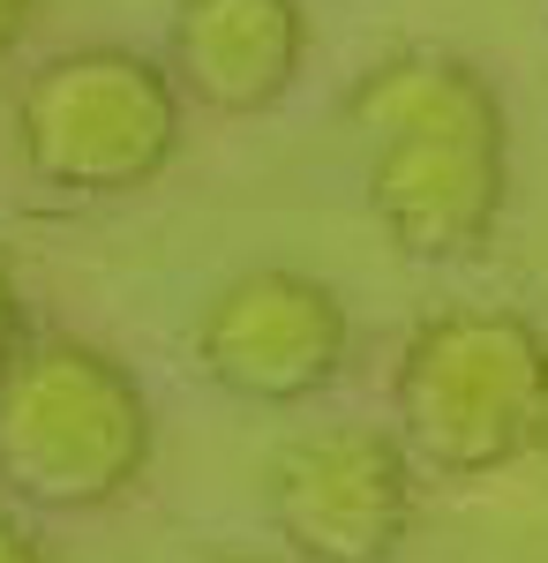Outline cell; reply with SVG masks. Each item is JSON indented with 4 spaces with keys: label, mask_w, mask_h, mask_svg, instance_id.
<instances>
[{
    "label": "cell",
    "mask_w": 548,
    "mask_h": 563,
    "mask_svg": "<svg viewBox=\"0 0 548 563\" xmlns=\"http://www.w3.org/2000/svg\"><path fill=\"white\" fill-rule=\"evenodd\" d=\"M151 398L90 339L31 331L0 368V496L23 511H106L151 466Z\"/></svg>",
    "instance_id": "obj_1"
},
{
    "label": "cell",
    "mask_w": 548,
    "mask_h": 563,
    "mask_svg": "<svg viewBox=\"0 0 548 563\" xmlns=\"http://www.w3.org/2000/svg\"><path fill=\"white\" fill-rule=\"evenodd\" d=\"M391 406L421 474H504L548 443V331L518 308H436L406 331Z\"/></svg>",
    "instance_id": "obj_2"
},
{
    "label": "cell",
    "mask_w": 548,
    "mask_h": 563,
    "mask_svg": "<svg viewBox=\"0 0 548 563\" xmlns=\"http://www.w3.org/2000/svg\"><path fill=\"white\" fill-rule=\"evenodd\" d=\"M180 84L135 45H76L31 68L15 158L53 196H135L180 151Z\"/></svg>",
    "instance_id": "obj_3"
},
{
    "label": "cell",
    "mask_w": 548,
    "mask_h": 563,
    "mask_svg": "<svg viewBox=\"0 0 548 563\" xmlns=\"http://www.w3.org/2000/svg\"><path fill=\"white\" fill-rule=\"evenodd\" d=\"M263 504L300 563H391L414 541L421 466L398 429L331 421L271 451Z\"/></svg>",
    "instance_id": "obj_4"
},
{
    "label": "cell",
    "mask_w": 548,
    "mask_h": 563,
    "mask_svg": "<svg viewBox=\"0 0 548 563\" xmlns=\"http://www.w3.org/2000/svg\"><path fill=\"white\" fill-rule=\"evenodd\" d=\"M196 361L241 406H308L353 361V316L316 271L255 263L196 316Z\"/></svg>",
    "instance_id": "obj_5"
},
{
    "label": "cell",
    "mask_w": 548,
    "mask_h": 563,
    "mask_svg": "<svg viewBox=\"0 0 548 563\" xmlns=\"http://www.w3.org/2000/svg\"><path fill=\"white\" fill-rule=\"evenodd\" d=\"M361 196L398 256L473 263L511 196V135H383Z\"/></svg>",
    "instance_id": "obj_6"
},
{
    "label": "cell",
    "mask_w": 548,
    "mask_h": 563,
    "mask_svg": "<svg viewBox=\"0 0 548 563\" xmlns=\"http://www.w3.org/2000/svg\"><path fill=\"white\" fill-rule=\"evenodd\" d=\"M308 8L300 0H180L166 23V76L188 106L255 121L300 84Z\"/></svg>",
    "instance_id": "obj_7"
},
{
    "label": "cell",
    "mask_w": 548,
    "mask_h": 563,
    "mask_svg": "<svg viewBox=\"0 0 548 563\" xmlns=\"http://www.w3.org/2000/svg\"><path fill=\"white\" fill-rule=\"evenodd\" d=\"M346 121L361 135H511L496 84L459 53H391L346 90Z\"/></svg>",
    "instance_id": "obj_8"
},
{
    "label": "cell",
    "mask_w": 548,
    "mask_h": 563,
    "mask_svg": "<svg viewBox=\"0 0 548 563\" xmlns=\"http://www.w3.org/2000/svg\"><path fill=\"white\" fill-rule=\"evenodd\" d=\"M31 331H23V301H15V278H8V263H0V368L15 361V346H23Z\"/></svg>",
    "instance_id": "obj_9"
},
{
    "label": "cell",
    "mask_w": 548,
    "mask_h": 563,
    "mask_svg": "<svg viewBox=\"0 0 548 563\" xmlns=\"http://www.w3.org/2000/svg\"><path fill=\"white\" fill-rule=\"evenodd\" d=\"M0 563H53V556H45V541L15 519V511H0Z\"/></svg>",
    "instance_id": "obj_10"
},
{
    "label": "cell",
    "mask_w": 548,
    "mask_h": 563,
    "mask_svg": "<svg viewBox=\"0 0 548 563\" xmlns=\"http://www.w3.org/2000/svg\"><path fill=\"white\" fill-rule=\"evenodd\" d=\"M31 15H39V0H0V60L23 45V31H31Z\"/></svg>",
    "instance_id": "obj_11"
},
{
    "label": "cell",
    "mask_w": 548,
    "mask_h": 563,
    "mask_svg": "<svg viewBox=\"0 0 548 563\" xmlns=\"http://www.w3.org/2000/svg\"><path fill=\"white\" fill-rule=\"evenodd\" d=\"M204 563H271V556H204Z\"/></svg>",
    "instance_id": "obj_12"
}]
</instances>
